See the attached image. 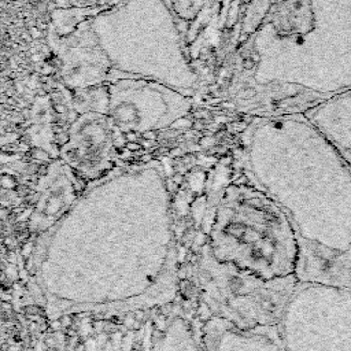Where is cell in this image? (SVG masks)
I'll use <instances>...</instances> for the list:
<instances>
[{
  "label": "cell",
  "instance_id": "obj_1",
  "mask_svg": "<svg viewBox=\"0 0 351 351\" xmlns=\"http://www.w3.org/2000/svg\"><path fill=\"white\" fill-rule=\"evenodd\" d=\"M248 172L281 208L298 243V281L351 288V172L327 140L286 121L246 142Z\"/></svg>",
  "mask_w": 351,
  "mask_h": 351
},
{
  "label": "cell",
  "instance_id": "obj_2",
  "mask_svg": "<svg viewBox=\"0 0 351 351\" xmlns=\"http://www.w3.org/2000/svg\"><path fill=\"white\" fill-rule=\"evenodd\" d=\"M214 258L263 279L295 276L298 243L281 208L259 188L232 187L218 211Z\"/></svg>",
  "mask_w": 351,
  "mask_h": 351
},
{
  "label": "cell",
  "instance_id": "obj_3",
  "mask_svg": "<svg viewBox=\"0 0 351 351\" xmlns=\"http://www.w3.org/2000/svg\"><path fill=\"white\" fill-rule=\"evenodd\" d=\"M277 327L284 351H351V288L298 281Z\"/></svg>",
  "mask_w": 351,
  "mask_h": 351
},
{
  "label": "cell",
  "instance_id": "obj_4",
  "mask_svg": "<svg viewBox=\"0 0 351 351\" xmlns=\"http://www.w3.org/2000/svg\"><path fill=\"white\" fill-rule=\"evenodd\" d=\"M206 283L214 310L240 329L279 325L296 276L263 279L231 263L210 259Z\"/></svg>",
  "mask_w": 351,
  "mask_h": 351
},
{
  "label": "cell",
  "instance_id": "obj_5",
  "mask_svg": "<svg viewBox=\"0 0 351 351\" xmlns=\"http://www.w3.org/2000/svg\"><path fill=\"white\" fill-rule=\"evenodd\" d=\"M61 59V74L70 88H89L106 79L110 69L94 33L81 29L64 40H52Z\"/></svg>",
  "mask_w": 351,
  "mask_h": 351
},
{
  "label": "cell",
  "instance_id": "obj_6",
  "mask_svg": "<svg viewBox=\"0 0 351 351\" xmlns=\"http://www.w3.org/2000/svg\"><path fill=\"white\" fill-rule=\"evenodd\" d=\"M213 351H284L279 327L240 329L225 322L217 329Z\"/></svg>",
  "mask_w": 351,
  "mask_h": 351
},
{
  "label": "cell",
  "instance_id": "obj_7",
  "mask_svg": "<svg viewBox=\"0 0 351 351\" xmlns=\"http://www.w3.org/2000/svg\"><path fill=\"white\" fill-rule=\"evenodd\" d=\"M107 6H100V7H87L79 8V10H59L52 14V21L55 26L56 33L59 36H66L73 32L74 26L84 21L87 16H94L96 13L102 11Z\"/></svg>",
  "mask_w": 351,
  "mask_h": 351
},
{
  "label": "cell",
  "instance_id": "obj_8",
  "mask_svg": "<svg viewBox=\"0 0 351 351\" xmlns=\"http://www.w3.org/2000/svg\"><path fill=\"white\" fill-rule=\"evenodd\" d=\"M255 95H256L255 89H253V88H243L241 91L238 92L236 97H238V99H241V100H248V99H253Z\"/></svg>",
  "mask_w": 351,
  "mask_h": 351
},
{
  "label": "cell",
  "instance_id": "obj_9",
  "mask_svg": "<svg viewBox=\"0 0 351 351\" xmlns=\"http://www.w3.org/2000/svg\"><path fill=\"white\" fill-rule=\"evenodd\" d=\"M254 66H255V64H254V61H253L251 58H246V59L243 61V67H244L246 70H253Z\"/></svg>",
  "mask_w": 351,
  "mask_h": 351
},
{
  "label": "cell",
  "instance_id": "obj_10",
  "mask_svg": "<svg viewBox=\"0 0 351 351\" xmlns=\"http://www.w3.org/2000/svg\"><path fill=\"white\" fill-rule=\"evenodd\" d=\"M253 61H254V64H259L261 62V54L258 52V51H254V52H251V56H250Z\"/></svg>",
  "mask_w": 351,
  "mask_h": 351
},
{
  "label": "cell",
  "instance_id": "obj_11",
  "mask_svg": "<svg viewBox=\"0 0 351 351\" xmlns=\"http://www.w3.org/2000/svg\"><path fill=\"white\" fill-rule=\"evenodd\" d=\"M117 1H120V0H103V4H114V3H117Z\"/></svg>",
  "mask_w": 351,
  "mask_h": 351
}]
</instances>
